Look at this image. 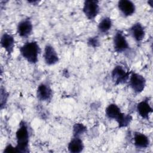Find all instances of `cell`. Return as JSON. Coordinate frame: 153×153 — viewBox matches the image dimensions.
I'll list each match as a JSON object with an SVG mask.
<instances>
[{"label": "cell", "instance_id": "obj_1", "mask_svg": "<svg viewBox=\"0 0 153 153\" xmlns=\"http://www.w3.org/2000/svg\"><path fill=\"white\" fill-rule=\"evenodd\" d=\"M105 115L109 119L115 120L119 128L127 127L132 121L131 115L123 113L118 106L115 103H111L106 108Z\"/></svg>", "mask_w": 153, "mask_h": 153}, {"label": "cell", "instance_id": "obj_2", "mask_svg": "<svg viewBox=\"0 0 153 153\" xmlns=\"http://www.w3.org/2000/svg\"><path fill=\"white\" fill-rule=\"evenodd\" d=\"M17 145L16 146L17 152H29V133L28 127L25 121H21L16 133Z\"/></svg>", "mask_w": 153, "mask_h": 153}, {"label": "cell", "instance_id": "obj_3", "mask_svg": "<svg viewBox=\"0 0 153 153\" xmlns=\"http://www.w3.org/2000/svg\"><path fill=\"white\" fill-rule=\"evenodd\" d=\"M22 56L29 63L35 64L38 60L40 47L36 41H29L20 48Z\"/></svg>", "mask_w": 153, "mask_h": 153}, {"label": "cell", "instance_id": "obj_4", "mask_svg": "<svg viewBox=\"0 0 153 153\" xmlns=\"http://www.w3.org/2000/svg\"><path fill=\"white\" fill-rule=\"evenodd\" d=\"M131 72L127 71L121 65L115 66L112 72L111 77L115 85H120L126 83L129 79Z\"/></svg>", "mask_w": 153, "mask_h": 153}, {"label": "cell", "instance_id": "obj_5", "mask_svg": "<svg viewBox=\"0 0 153 153\" xmlns=\"http://www.w3.org/2000/svg\"><path fill=\"white\" fill-rule=\"evenodd\" d=\"M128 81L132 90L137 94L144 90L146 83V79L143 75L133 72H131Z\"/></svg>", "mask_w": 153, "mask_h": 153}, {"label": "cell", "instance_id": "obj_6", "mask_svg": "<svg viewBox=\"0 0 153 153\" xmlns=\"http://www.w3.org/2000/svg\"><path fill=\"white\" fill-rule=\"evenodd\" d=\"M99 2L96 0H86L84 2L82 11L90 20H94L100 11Z\"/></svg>", "mask_w": 153, "mask_h": 153}, {"label": "cell", "instance_id": "obj_7", "mask_svg": "<svg viewBox=\"0 0 153 153\" xmlns=\"http://www.w3.org/2000/svg\"><path fill=\"white\" fill-rule=\"evenodd\" d=\"M113 47L114 51L118 53H124L129 49V44L122 31L117 30L114 34Z\"/></svg>", "mask_w": 153, "mask_h": 153}, {"label": "cell", "instance_id": "obj_8", "mask_svg": "<svg viewBox=\"0 0 153 153\" xmlns=\"http://www.w3.org/2000/svg\"><path fill=\"white\" fill-rule=\"evenodd\" d=\"M33 25L29 18L23 19L17 25V32L22 38H27L31 35Z\"/></svg>", "mask_w": 153, "mask_h": 153}, {"label": "cell", "instance_id": "obj_9", "mask_svg": "<svg viewBox=\"0 0 153 153\" xmlns=\"http://www.w3.org/2000/svg\"><path fill=\"white\" fill-rule=\"evenodd\" d=\"M43 57L45 63L49 66L54 65L59 61V57L57 51L50 44H47L45 45Z\"/></svg>", "mask_w": 153, "mask_h": 153}, {"label": "cell", "instance_id": "obj_10", "mask_svg": "<svg viewBox=\"0 0 153 153\" xmlns=\"http://www.w3.org/2000/svg\"><path fill=\"white\" fill-rule=\"evenodd\" d=\"M37 98L43 102L50 101L53 97V90L48 83L40 84L36 90Z\"/></svg>", "mask_w": 153, "mask_h": 153}, {"label": "cell", "instance_id": "obj_11", "mask_svg": "<svg viewBox=\"0 0 153 153\" xmlns=\"http://www.w3.org/2000/svg\"><path fill=\"white\" fill-rule=\"evenodd\" d=\"M118 8L125 17L132 16L136 11L134 4L129 0H120L118 2Z\"/></svg>", "mask_w": 153, "mask_h": 153}, {"label": "cell", "instance_id": "obj_12", "mask_svg": "<svg viewBox=\"0 0 153 153\" xmlns=\"http://www.w3.org/2000/svg\"><path fill=\"white\" fill-rule=\"evenodd\" d=\"M1 45L8 54H12L15 47L14 38L10 33H3L1 38Z\"/></svg>", "mask_w": 153, "mask_h": 153}, {"label": "cell", "instance_id": "obj_13", "mask_svg": "<svg viewBox=\"0 0 153 153\" xmlns=\"http://www.w3.org/2000/svg\"><path fill=\"white\" fill-rule=\"evenodd\" d=\"M138 114L143 119H149V115L152 112V108L149 103L148 99H145L139 102L136 106Z\"/></svg>", "mask_w": 153, "mask_h": 153}, {"label": "cell", "instance_id": "obj_14", "mask_svg": "<svg viewBox=\"0 0 153 153\" xmlns=\"http://www.w3.org/2000/svg\"><path fill=\"white\" fill-rule=\"evenodd\" d=\"M130 32L136 42H140L145 36V30L139 22L134 23L130 28Z\"/></svg>", "mask_w": 153, "mask_h": 153}, {"label": "cell", "instance_id": "obj_15", "mask_svg": "<svg viewBox=\"0 0 153 153\" xmlns=\"http://www.w3.org/2000/svg\"><path fill=\"white\" fill-rule=\"evenodd\" d=\"M133 142L135 147L138 149H145L150 143L149 137L140 132H135L133 137Z\"/></svg>", "mask_w": 153, "mask_h": 153}, {"label": "cell", "instance_id": "obj_16", "mask_svg": "<svg viewBox=\"0 0 153 153\" xmlns=\"http://www.w3.org/2000/svg\"><path fill=\"white\" fill-rule=\"evenodd\" d=\"M84 145L79 137H73L68 145V151L72 153H79L83 151Z\"/></svg>", "mask_w": 153, "mask_h": 153}, {"label": "cell", "instance_id": "obj_17", "mask_svg": "<svg viewBox=\"0 0 153 153\" xmlns=\"http://www.w3.org/2000/svg\"><path fill=\"white\" fill-rule=\"evenodd\" d=\"M112 26V21L109 17H104L99 22L97 28L100 32L106 33L108 32Z\"/></svg>", "mask_w": 153, "mask_h": 153}, {"label": "cell", "instance_id": "obj_18", "mask_svg": "<svg viewBox=\"0 0 153 153\" xmlns=\"http://www.w3.org/2000/svg\"><path fill=\"white\" fill-rule=\"evenodd\" d=\"M87 130V127L82 123H75L73 126V137H79Z\"/></svg>", "mask_w": 153, "mask_h": 153}, {"label": "cell", "instance_id": "obj_19", "mask_svg": "<svg viewBox=\"0 0 153 153\" xmlns=\"http://www.w3.org/2000/svg\"><path fill=\"white\" fill-rule=\"evenodd\" d=\"M8 99V94L2 87L1 88V108L2 109L5 106Z\"/></svg>", "mask_w": 153, "mask_h": 153}, {"label": "cell", "instance_id": "obj_20", "mask_svg": "<svg viewBox=\"0 0 153 153\" xmlns=\"http://www.w3.org/2000/svg\"><path fill=\"white\" fill-rule=\"evenodd\" d=\"M87 44L93 48H96L99 45V39L98 36L89 38L87 40Z\"/></svg>", "mask_w": 153, "mask_h": 153}, {"label": "cell", "instance_id": "obj_21", "mask_svg": "<svg viewBox=\"0 0 153 153\" xmlns=\"http://www.w3.org/2000/svg\"><path fill=\"white\" fill-rule=\"evenodd\" d=\"M4 152H17L16 146H13L11 144L8 145L4 150Z\"/></svg>", "mask_w": 153, "mask_h": 153}]
</instances>
